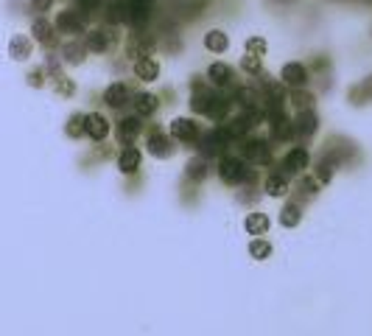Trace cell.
Wrapping results in <instances>:
<instances>
[{
	"label": "cell",
	"instance_id": "ffe728a7",
	"mask_svg": "<svg viewBox=\"0 0 372 336\" xmlns=\"http://www.w3.org/2000/svg\"><path fill=\"white\" fill-rule=\"evenodd\" d=\"M132 107H135V112H138L140 118H149V115H154V112H157L160 101H157V95H151V92H140V95H135Z\"/></svg>",
	"mask_w": 372,
	"mask_h": 336
},
{
	"label": "cell",
	"instance_id": "ab89813d",
	"mask_svg": "<svg viewBox=\"0 0 372 336\" xmlns=\"http://www.w3.org/2000/svg\"><path fill=\"white\" fill-rule=\"evenodd\" d=\"M361 92H364L367 101H372V76H367V79L361 82Z\"/></svg>",
	"mask_w": 372,
	"mask_h": 336
},
{
	"label": "cell",
	"instance_id": "52a82bcc",
	"mask_svg": "<svg viewBox=\"0 0 372 336\" xmlns=\"http://www.w3.org/2000/svg\"><path fill=\"white\" fill-rule=\"evenodd\" d=\"M84 45H87V51H92V54H107V51L112 48V31L92 28V31H87Z\"/></svg>",
	"mask_w": 372,
	"mask_h": 336
},
{
	"label": "cell",
	"instance_id": "83f0119b",
	"mask_svg": "<svg viewBox=\"0 0 372 336\" xmlns=\"http://www.w3.org/2000/svg\"><path fill=\"white\" fill-rule=\"evenodd\" d=\"M84 124H87V115H81V112L71 115V121H68V126H65V135L73 138V140H78V138L84 135Z\"/></svg>",
	"mask_w": 372,
	"mask_h": 336
},
{
	"label": "cell",
	"instance_id": "cb8c5ba5",
	"mask_svg": "<svg viewBox=\"0 0 372 336\" xmlns=\"http://www.w3.org/2000/svg\"><path fill=\"white\" fill-rule=\"evenodd\" d=\"M227 45H229V40H227V34L224 31H208L205 34V48L210 51V54H224L227 51Z\"/></svg>",
	"mask_w": 372,
	"mask_h": 336
},
{
	"label": "cell",
	"instance_id": "1f68e13d",
	"mask_svg": "<svg viewBox=\"0 0 372 336\" xmlns=\"http://www.w3.org/2000/svg\"><path fill=\"white\" fill-rule=\"evenodd\" d=\"M54 90L59 92V95H73L76 92V84L68 79V76H56L54 79Z\"/></svg>",
	"mask_w": 372,
	"mask_h": 336
},
{
	"label": "cell",
	"instance_id": "5b68a950",
	"mask_svg": "<svg viewBox=\"0 0 372 336\" xmlns=\"http://www.w3.org/2000/svg\"><path fill=\"white\" fill-rule=\"evenodd\" d=\"M168 135L182 140V143H193L199 138V126L191 121V118H174L171 126H168Z\"/></svg>",
	"mask_w": 372,
	"mask_h": 336
},
{
	"label": "cell",
	"instance_id": "603a6c76",
	"mask_svg": "<svg viewBox=\"0 0 372 336\" xmlns=\"http://www.w3.org/2000/svg\"><path fill=\"white\" fill-rule=\"evenodd\" d=\"M208 79H210V84H216V87H229V84H232V68L216 62V65H210Z\"/></svg>",
	"mask_w": 372,
	"mask_h": 336
},
{
	"label": "cell",
	"instance_id": "2e32d148",
	"mask_svg": "<svg viewBox=\"0 0 372 336\" xmlns=\"http://www.w3.org/2000/svg\"><path fill=\"white\" fill-rule=\"evenodd\" d=\"M54 31H56V28H54L48 20H42V17H37V20H34V25H31L34 40H37L40 45H45V48H51V45H54V40H56V37H54Z\"/></svg>",
	"mask_w": 372,
	"mask_h": 336
},
{
	"label": "cell",
	"instance_id": "ba28073f",
	"mask_svg": "<svg viewBox=\"0 0 372 336\" xmlns=\"http://www.w3.org/2000/svg\"><path fill=\"white\" fill-rule=\"evenodd\" d=\"M143 132V124H140V115H129V118H124L121 124H118V129H115V135H118V143H132L138 135Z\"/></svg>",
	"mask_w": 372,
	"mask_h": 336
},
{
	"label": "cell",
	"instance_id": "836d02e7",
	"mask_svg": "<svg viewBox=\"0 0 372 336\" xmlns=\"http://www.w3.org/2000/svg\"><path fill=\"white\" fill-rule=\"evenodd\" d=\"M241 68H244L246 73H252V76H258V73H260V56H255V54H249V56H244V62H241Z\"/></svg>",
	"mask_w": 372,
	"mask_h": 336
},
{
	"label": "cell",
	"instance_id": "484cf974",
	"mask_svg": "<svg viewBox=\"0 0 372 336\" xmlns=\"http://www.w3.org/2000/svg\"><path fill=\"white\" fill-rule=\"evenodd\" d=\"M185 176L193 179V182H202V179L208 176V163H205V157H193V160H188Z\"/></svg>",
	"mask_w": 372,
	"mask_h": 336
},
{
	"label": "cell",
	"instance_id": "f1b7e54d",
	"mask_svg": "<svg viewBox=\"0 0 372 336\" xmlns=\"http://www.w3.org/2000/svg\"><path fill=\"white\" fill-rule=\"evenodd\" d=\"M299 222H302V210H299V205H286L283 213H280V224H283V227H297Z\"/></svg>",
	"mask_w": 372,
	"mask_h": 336
},
{
	"label": "cell",
	"instance_id": "8992f818",
	"mask_svg": "<svg viewBox=\"0 0 372 336\" xmlns=\"http://www.w3.org/2000/svg\"><path fill=\"white\" fill-rule=\"evenodd\" d=\"M232 140L224 135L222 129H216V132H208V135H202V155L205 157H216V155H224L227 152V146H229Z\"/></svg>",
	"mask_w": 372,
	"mask_h": 336
},
{
	"label": "cell",
	"instance_id": "7c38bea8",
	"mask_svg": "<svg viewBox=\"0 0 372 336\" xmlns=\"http://www.w3.org/2000/svg\"><path fill=\"white\" fill-rule=\"evenodd\" d=\"M292 124H294V135H299V138H311V135L316 132V126H319L313 109H299L297 118H294Z\"/></svg>",
	"mask_w": 372,
	"mask_h": 336
},
{
	"label": "cell",
	"instance_id": "74e56055",
	"mask_svg": "<svg viewBox=\"0 0 372 336\" xmlns=\"http://www.w3.org/2000/svg\"><path fill=\"white\" fill-rule=\"evenodd\" d=\"M42 76H45V71H31V73H28V84H31V87H42Z\"/></svg>",
	"mask_w": 372,
	"mask_h": 336
},
{
	"label": "cell",
	"instance_id": "7402d4cb",
	"mask_svg": "<svg viewBox=\"0 0 372 336\" xmlns=\"http://www.w3.org/2000/svg\"><path fill=\"white\" fill-rule=\"evenodd\" d=\"M244 227H246L249 236H266V230H269V216H266V213H249L246 222H244Z\"/></svg>",
	"mask_w": 372,
	"mask_h": 336
},
{
	"label": "cell",
	"instance_id": "277c9868",
	"mask_svg": "<svg viewBox=\"0 0 372 336\" xmlns=\"http://www.w3.org/2000/svg\"><path fill=\"white\" fill-rule=\"evenodd\" d=\"M54 28L59 31V34H87V23H84V14L81 11H73V8H65V11H59L56 14V23H54Z\"/></svg>",
	"mask_w": 372,
	"mask_h": 336
},
{
	"label": "cell",
	"instance_id": "3957f363",
	"mask_svg": "<svg viewBox=\"0 0 372 336\" xmlns=\"http://www.w3.org/2000/svg\"><path fill=\"white\" fill-rule=\"evenodd\" d=\"M241 157L246 160V163H252V166H269L272 163V146L266 143V140H246L244 146H241Z\"/></svg>",
	"mask_w": 372,
	"mask_h": 336
},
{
	"label": "cell",
	"instance_id": "f546056e",
	"mask_svg": "<svg viewBox=\"0 0 372 336\" xmlns=\"http://www.w3.org/2000/svg\"><path fill=\"white\" fill-rule=\"evenodd\" d=\"M313 95L311 92H305L302 87H294V95H292V104L297 107V109H313Z\"/></svg>",
	"mask_w": 372,
	"mask_h": 336
},
{
	"label": "cell",
	"instance_id": "4dcf8cb0",
	"mask_svg": "<svg viewBox=\"0 0 372 336\" xmlns=\"http://www.w3.org/2000/svg\"><path fill=\"white\" fill-rule=\"evenodd\" d=\"M249 255H252L255 260H266V258L272 255V244L263 241V239H255V241L249 244Z\"/></svg>",
	"mask_w": 372,
	"mask_h": 336
},
{
	"label": "cell",
	"instance_id": "4316f807",
	"mask_svg": "<svg viewBox=\"0 0 372 336\" xmlns=\"http://www.w3.org/2000/svg\"><path fill=\"white\" fill-rule=\"evenodd\" d=\"M266 193L269 196H286L289 193V179L283 174H275L266 179Z\"/></svg>",
	"mask_w": 372,
	"mask_h": 336
},
{
	"label": "cell",
	"instance_id": "d6986e66",
	"mask_svg": "<svg viewBox=\"0 0 372 336\" xmlns=\"http://www.w3.org/2000/svg\"><path fill=\"white\" fill-rule=\"evenodd\" d=\"M8 54H11V59H17V62L28 59V56H31V40L23 37V34H14L11 42H8Z\"/></svg>",
	"mask_w": 372,
	"mask_h": 336
},
{
	"label": "cell",
	"instance_id": "6da1fadb",
	"mask_svg": "<svg viewBox=\"0 0 372 336\" xmlns=\"http://www.w3.org/2000/svg\"><path fill=\"white\" fill-rule=\"evenodd\" d=\"M219 176H222V182L232 185V188L255 182V171L246 168V160H244V157H222V163H219Z\"/></svg>",
	"mask_w": 372,
	"mask_h": 336
},
{
	"label": "cell",
	"instance_id": "5bb4252c",
	"mask_svg": "<svg viewBox=\"0 0 372 336\" xmlns=\"http://www.w3.org/2000/svg\"><path fill=\"white\" fill-rule=\"evenodd\" d=\"M154 40H151L149 34H135L132 40H129V45H126V54L129 56H135V59H140V56H151V51H154Z\"/></svg>",
	"mask_w": 372,
	"mask_h": 336
},
{
	"label": "cell",
	"instance_id": "8d00e7d4",
	"mask_svg": "<svg viewBox=\"0 0 372 336\" xmlns=\"http://www.w3.org/2000/svg\"><path fill=\"white\" fill-rule=\"evenodd\" d=\"M347 98L356 104V107H361V104H367V98H364V92H361V84H356L353 90H347Z\"/></svg>",
	"mask_w": 372,
	"mask_h": 336
},
{
	"label": "cell",
	"instance_id": "9c48e42d",
	"mask_svg": "<svg viewBox=\"0 0 372 336\" xmlns=\"http://www.w3.org/2000/svg\"><path fill=\"white\" fill-rule=\"evenodd\" d=\"M280 82L289 84V87H305V84H308V68H305L302 62H289V65H283Z\"/></svg>",
	"mask_w": 372,
	"mask_h": 336
},
{
	"label": "cell",
	"instance_id": "ac0fdd59",
	"mask_svg": "<svg viewBox=\"0 0 372 336\" xmlns=\"http://www.w3.org/2000/svg\"><path fill=\"white\" fill-rule=\"evenodd\" d=\"M87 45L84 42H78V40H71V42H65L62 45V59L68 62V65H81L87 56Z\"/></svg>",
	"mask_w": 372,
	"mask_h": 336
},
{
	"label": "cell",
	"instance_id": "d590c367",
	"mask_svg": "<svg viewBox=\"0 0 372 336\" xmlns=\"http://www.w3.org/2000/svg\"><path fill=\"white\" fill-rule=\"evenodd\" d=\"M45 71L51 73V79L62 76V65H59V56H48V62H45Z\"/></svg>",
	"mask_w": 372,
	"mask_h": 336
},
{
	"label": "cell",
	"instance_id": "44dd1931",
	"mask_svg": "<svg viewBox=\"0 0 372 336\" xmlns=\"http://www.w3.org/2000/svg\"><path fill=\"white\" fill-rule=\"evenodd\" d=\"M118 168H121L124 174H135V171L140 168V152L132 149V146H126V149L118 155Z\"/></svg>",
	"mask_w": 372,
	"mask_h": 336
},
{
	"label": "cell",
	"instance_id": "d4e9b609",
	"mask_svg": "<svg viewBox=\"0 0 372 336\" xmlns=\"http://www.w3.org/2000/svg\"><path fill=\"white\" fill-rule=\"evenodd\" d=\"M336 160L330 157V155H322V160H319V166H316V182H330L333 179V174H336Z\"/></svg>",
	"mask_w": 372,
	"mask_h": 336
},
{
	"label": "cell",
	"instance_id": "9a60e30c",
	"mask_svg": "<svg viewBox=\"0 0 372 336\" xmlns=\"http://www.w3.org/2000/svg\"><path fill=\"white\" fill-rule=\"evenodd\" d=\"M104 101L112 107V109H121L126 101H129V87L124 82H115L107 87V92H104Z\"/></svg>",
	"mask_w": 372,
	"mask_h": 336
},
{
	"label": "cell",
	"instance_id": "8fae6325",
	"mask_svg": "<svg viewBox=\"0 0 372 336\" xmlns=\"http://www.w3.org/2000/svg\"><path fill=\"white\" fill-rule=\"evenodd\" d=\"M229 98L227 95H222V92H213L210 95V101H208V109H205V115L210 118V121H216V124H222L224 118L229 115Z\"/></svg>",
	"mask_w": 372,
	"mask_h": 336
},
{
	"label": "cell",
	"instance_id": "7a4b0ae2",
	"mask_svg": "<svg viewBox=\"0 0 372 336\" xmlns=\"http://www.w3.org/2000/svg\"><path fill=\"white\" fill-rule=\"evenodd\" d=\"M146 149H149L151 157H157V160H168V157L174 155L171 135L162 132V129H157V126H151V132L146 135Z\"/></svg>",
	"mask_w": 372,
	"mask_h": 336
},
{
	"label": "cell",
	"instance_id": "e575fe53",
	"mask_svg": "<svg viewBox=\"0 0 372 336\" xmlns=\"http://www.w3.org/2000/svg\"><path fill=\"white\" fill-rule=\"evenodd\" d=\"M297 191L302 199H313V196H316V182H313V179H302Z\"/></svg>",
	"mask_w": 372,
	"mask_h": 336
},
{
	"label": "cell",
	"instance_id": "d6a6232c",
	"mask_svg": "<svg viewBox=\"0 0 372 336\" xmlns=\"http://www.w3.org/2000/svg\"><path fill=\"white\" fill-rule=\"evenodd\" d=\"M246 54L263 56V54H266V40H260V37H249V40H246Z\"/></svg>",
	"mask_w": 372,
	"mask_h": 336
},
{
	"label": "cell",
	"instance_id": "30bf717a",
	"mask_svg": "<svg viewBox=\"0 0 372 336\" xmlns=\"http://www.w3.org/2000/svg\"><path fill=\"white\" fill-rule=\"evenodd\" d=\"M84 135L87 138H92L95 143H101L107 135H109V121L104 118V115H87V124H84Z\"/></svg>",
	"mask_w": 372,
	"mask_h": 336
},
{
	"label": "cell",
	"instance_id": "e0dca14e",
	"mask_svg": "<svg viewBox=\"0 0 372 336\" xmlns=\"http://www.w3.org/2000/svg\"><path fill=\"white\" fill-rule=\"evenodd\" d=\"M135 76L140 82H157L160 79V65L149 56H140V59H135Z\"/></svg>",
	"mask_w": 372,
	"mask_h": 336
},
{
	"label": "cell",
	"instance_id": "f35d334b",
	"mask_svg": "<svg viewBox=\"0 0 372 336\" xmlns=\"http://www.w3.org/2000/svg\"><path fill=\"white\" fill-rule=\"evenodd\" d=\"M54 6V0H31V8L34 11H48Z\"/></svg>",
	"mask_w": 372,
	"mask_h": 336
},
{
	"label": "cell",
	"instance_id": "4fadbf2b",
	"mask_svg": "<svg viewBox=\"0 0 372 336\" xmlns=\"http://www.w3.org/2000/svg\"><path fill=\"white\" fill-rule=\"evenodd\" d=\"M311 166V155H308V149H292L286 157H283V168H286V174H299V171H305V168Z\"/></svg>",
	"mask_w": 372,
	"mask_h": 336
}]
</instances>
